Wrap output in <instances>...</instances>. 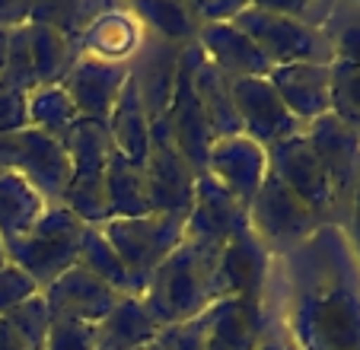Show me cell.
I'll return each instance as SVG.
<instances>
[{
  "label": "cell",
  "instance_id": "1",
  "mask_svg": "<svg viewBox=\"0 0 360 350\" xmlns=\"http://www.w3.org/2000/svg\"><path fill=\"white\" fill-rule=\"evenodd\" d=\"M274 261L284 277L287 341L297 350H360V264L347 229L326 223Z\"/></svg>",
  "mask_w": 360,
  "mask_h": 350
},
{
  "label": "cell",
  "instance_id": "2",
  "mask_svg": "<svg viewBox=\"0 0 360 350\" xmlns=\"http://www.w3.org/2000/svg\"><path fill=\"white\" fill-rule=\"evenodd\" d=\"M217 258L220 249L185 236L182 245L153 271L141 299L157 328L188 322L217 303V290H214Z\"/></svg>",
  "mask_w": 360,
  "mask_h": 350
},
{
  "label": "cell",
  "instance_id": "3",
  "mask_svg": "<svg viewBox=\"0 0 360 350\" xmlns=\"http://www.w3.org/2000/svg\"><path fill=\"white\" fill-rule=\"evenodd\" d=\"M233 22L259 45L271 67L335 61L328 29L300 20L278 4H245Z\"/></svg>",
  "mask_w": 360,
  "mask_h": 350
},
{
  "label": "cell",
  "instance_id": "4",
  "mask_svg": "<svg viewBox=\"0 0 360 350\" xmlns=\"http://www.w3.org/2000/svg\"><path fill=\"white\" fill-rule=\"evenodd\" d=\"M64 150L70 160V185L64 195V207L80 216L86 226L109 223V191H105V169L115 153V143L105 124L77 122L64 137Z\"/></svg>",
  "mask_w": 360,
  "mask_h": 350
},
{
  "label": "cell",
  "instance_id": "5",
  "mask_svg": "<svg viewBox=\"0 0 360 350\" xmlns=\"http://www.w3.org/2000/svg\"><path fill=\"white\" fill-rule=\"evenodd\" d=\"M83 233L86 223L80 216H74L64 204H51L26 236L7 245V261L26 271L39 283V290H45L77 264Z\"/></svg>",
  "mask_w": 360,
  "mask_h": 350
},
{
  "label": "cell",
  "instance_id": "6",
  "mask_svg": "<svg viewBox=\"0 0 360 350\" xmlns=\"http://www.w3.org/2000/svg\"><path fill=\"white\" fill-rule=\"evenodd\" d=\"M102 236L118 252L124 268L131 271L137 283V297L143 293L153 271L182 245L185 239V216L176 214H143L131 220H109L102 223Z\"/></svg>",
  "mask_w": 360,
  "mask_h": 350
},
{
  "label": "cell",
  "instance_id": "7",
  "mask_svg": "<svg viewBox=\"0 0 360 350\" xmlns=\"http://www.w3.org/2000/svg\"><path fill=\"white\" fill-rule=\"evenodd\" d=\"M0 172L26 179L48 204H64L70 185V160L64 141H55L35 128L0 134Z\"/></svg>",
  "mask_w": 360,
  "mask_h": 350
},
{
  "label": "cell",
  "instance_id": "8",
  "mask_svg": "<svg viewBox=\"0 0 360 350\" xmlns=\"http://www.w3.org/2000/svg\"><path fill=\"white\" fill-rule=\"evenodd\" d=\"M319 226H326V223L306 207L281 179H274L268 172L259 195L249 204V229L255 233V239L274 258H281L287 252H293L297 245H303Z\"/></svg>",
  "mask_w": 360,
  "mask_h": 350
},
{
  "label": "cell",
  "instance_id": "9",
  "mask_svg": "<svg viewBox=\"0 0 360 350\" xmlns=\"http://www.w3.org/2000/svg\"><path fill=\"white\" fill-rule=\"evenodd\" d=\"M268 172L274 179H281L322 223H341L345 226V216H341L338 197H335V188L328 182V172L322 169L319 156L309 147L306 134H293L287 141L274 143L268 150Z\"/></svg>",
  "mask_w": 360,
  "mask_h": 350
},
{
  "label": "cell",
  "instance_id": "10",
  "mask_svg": "<svg viewBox=\"0 0 360 350\" xmlns=\"http://www.w3.org/2000/svg\"><path fill=\"white\" fill-rule=\"evenodd\" d=\"M274 274V255L255 239L252 229H243L220 249L214 290L220 299H239L255 309H268V287Z\"/></svg>",
  "mask_w": 360,
  "mask_h": 350
},
{
  "label": "cell",
  "instance_id": "11",
  "mask_svg": "<svg viewBox=\"0 0 360 350\" xmlns=\"http://www.w3.org/2000/svg\"><path fill=\"white\" fill-rule=\"evenodd\" d=\"M143 172H147V185H150V204H153L157 214L188 216L191 204H195L198 172L179 150L166 118L153 122V143H150Z\"/></svg>",
  "mask_w": 360,
  "mask_h": 350
},
{
  "label": "cell",
  "instance_id": "12",
  "mask_svg": "<svg viewBox=\"0 0 360 350\" xmlns=\"http://www.w3.org/2000/svg\"><path fill=\"white\" fill-rule=\"evenodd\" d=\"M303 134L309 141V147L316 150V156H319L322 169L328 172V182H332L335 197H338L341 216L347 220L354 195L360 188V131L328 112L322 115L319 122L306 124Z\"/></svg>",
  "mask_w": 360,
  "mask_h": 350
},
{
  "label": "cell",
  "instance_id": "13",
  "mask_svg": "<svg viewBox=\"0 0 360 350\" xmlns=\"http://www.w3.org/2000/svg\"><path fill=\"white\" fill-rule=\"evenodd\" d=\"M201 61V48L185 45L182 58H179V77H176V93H172L169 112H166V124H169L172 137H176L179 150L185 153V160L195 166L198 175L207 172V153L214 147L211 128H207V118H204V108L195 96V83H191V74H195V64Z\"/></svg>",
  "mask_w": 360,
  "mask_h": 350
},
{
  "label": "cell",
  "instance_id": "14",
  "mask_svg": "<svg viewBox=\"0 0 360 350\" xmlns=\"http://www.w3.org/2000/svg\"><path fill=\"white\" fill-rule=\"evenodd\" d=\"M233 105H236L239 128L249 141L271 150L274 143L287 141L293 134H303V124L287 112L278 89L268 77H252V80H233Z\"/></svg>",
  "mask_w": 360,
  "mask_h": 350
},
{
  "label": "cell",
  "instance_id": "15",
  "mask_svg": "<svg viewBox=\"0 0 360 350\" xmlns=\"http://www.w3.org/2000/svg\"><path fill=\"white\" fill-rule=\"evenodd\" d=\"M128 80H131L128 64L99 61V58L80 54L74 61V67L68 70V77L61 80V86L68 89L70 102L77 105L80 122L109 124L112 112H115V102L122 99Z\"/></svg>",
  "mask_w": 360,
  "mask_h": 350
},
{
  "label": "cell",
  "instance_id": "16",
  "mask_svg": "<svg viewBox=\"0 0 360 350\" xmlns=\"http://www.w3.org/2000/svg\"><path fill=\"white\" fill-rule=\"evenodd\" d=\"M243 229H249V207L239 204L207 172L198 175L195 204H191L188 216H185V236L198 239L204 245H214V249H224Z\"/></svg>",
  "mask_w": 360,
  "mask_h": 350
},
{
  "label": "cell",
  "instance_id": "17",
  "mask_svg": "<svg viewBox=\"0 0 360 350\" xmlns=\"http://www.w3.org/2000/svg\"><path fill=\"white\" fill-rule=\"evenodd\" d=\"M51 318H70V322H83V325H99L102 318L109 316L118 306L122 293H115L112 287L93 277L86 268L74 264L68 274H61L55 283H48L41 290Z\"/></svg>",
  "mask_w": 360,
  "mask_h": 350
},
{
  "label": "cell",
  "instance_id": "18",
  "mask_svg": "<svg viewBox=\"0 0 360 350\" xmlns=\"http://www.w3.org/2000/svg\"><path fill=\"white\" fill-rule=\"evenodd\" d=\"M207 175L217 179L239 204L249 207L262 182L268 179V150L249 141L245 134L220 137L207 153Z\"/></svg>",
  "mask_w": 360,
  "mask_h": 350
},
{
  "label": "cell",
  "instance_id": "19",
  "mask_svg": "<svg viewBox=\"0 0 360 350\" xmlns=\"http://www.w3.org/2000/svg\"><path fill=\"white\" fill-rule=\"evenodd\" d=\"M268 80L303 128L332 112V64H284L271 67Z\"/></svg>",
  "mask_w": 360,
  "mask_h": 350
},
{
  "label": "cell",
  "instance_id": "20",
  "mask_svg": "<svg viewBox=\"0 0 360 350\" xmlns=\"http://www.w3.org/2000/svg\"><path fill=\"white\" fill-rule=\"evenodd\" d=\"M179 58H182V48L166 45V41L157 39H143V45L128 61L131 80H134L137 93L143 99V108H147L153 122L166 118V112H169L179 77Z\"/></svg>",
  "mask_w": 360,
  "mask_h": 350
},
{
  "label": "cell",
  "instance_id": "21",
  "mask_svg": "<svg viewBox=\"0 0 360 350\" xmlns=\"http://www.w3.org/2000/svg\"><path fill=\"white\" fill-rule=\"evenodd\" d=\"M198 48L204 61L214 64L230 80H252V77H268L271 64L259 51V45L236 26V22H217V26H201Z\"/></svg>",
  "mask_w": 360,
  "mask_h": 350
},
{
  "label": "cell",
  "instance_id": "22",
  "mask_svg": "<svg viewBox=\"0 0 360 350\" xmlns=\"http://www.w3.org/2000/svg\"><path fill=\"white\" fill-rule=\"evenodd\" d=\"M268 328V309L220 299L207 309V350H259Z\"/></svg>",
  "mask_w": 360,
  "mask_h": 350
},
{
  "label": "cell",
  "instance_id": "23",
  "mask_svg": "<svg viewBox=\"0 0 360 350\" xmlns=\"http://www.w3.org/2000/svg\"><path fill=\"white\" fill-rule=\"evenodd\" d=\"M143 29L134 20L128 7H109L105 13H99L93 20V26L83 32L80 39V54L99 58V61H115L128 64L137 54V48L143 45Z\"/></svg>",
  "mask_w": 360,
  "mask_h": 350
},
{
  "label": "cell",
  "instance_id": "24",
  "mask_svg": "<svg viewBox=\"0 0 360 350\" xmlns=\"http://www.w3.org/2000/svg\"><path fill=\"white\" fill-rule=\"evenodd\" d=\"M157 331L141 297H122L109 316L93 325L96 350H143L157 341Z\"/></svg>",
  "mask_w": 360,
  "mask_h": 350
},
{
  "label": "cell",
  "instance_id": "25",
  "mask_svg": "<svg viewBox=\"0 0 360 350\" xmlns=\"http://www.w3.org/2000/svg\"><path fill=\"white\" fill-rule=\"evenodd\" d=\"M109 134L115 143V153H122L124 160L143 166L150 156V143H153V118L143 108V99L137 93L134 80H128L122 99L115 102V112L109 118Z\"/></svg>",
  "mask_w": 360,
  "mask_h": 350
},
{
  "label": "cell",
  "instance_id": "26",
  "mask_svg": "<svg viewBox=\"0 0 360 350\" xmlns=\"http://www.w3.org/2000/svg\"><path fill=\"white\" fill-rule=\"evenodd\" d=\"M48 207L51 204L26 179L13 172H0V242L4 249L26 236Z\"/></svg>",
  "mask_w": 360,
  "mask_h": 350
},
{
  "label": "cell",
  "instance_id": "27",
  "mask_svg": "<svg viewBox=\"0 0 360 350\" xmlns=\"http://www.w3.org/2000/svg\"><path fill=\"white\" fill-rule=\"evenodd\" d=\"M191 83H195V96L204 108V118H207V128H211V137L220 141V137H236L243 134L236 118V105H233V80L224 77L214 64L201 61L195 64V74H191Z\"/></svg>",
  "mask_w": 360,
  "mask_h": 350
},
{
  "label": "cell",
  "instance_id": "28",
  "mask_svg": "<svg viewBox=\"0 0 360 350\" xmlns=\"http://www.w3.org/2000/svg\"><path fill=\"white\" fill-rule=\"evenodd\" d=\"M128 10L134 13V20L141 22L147 39L166 41V45H176V48L195 45L198 32H201L195 13H191V4H176V0H137Z\"/></svg>",
  "mask_w": 360,
  "mask_h": 350
},
{
  "label": "cell",
  "instance_id": "29",
  "mask_svg": "<svg viewBox=\"0 0 360 350\" xmlns=\"http://www.w3.org/2000/svg\"><path fill=\"white\" fill-rule=\"evenodd\" d=\"M105 191H109L112 220H131V216L153 214L147 172H143V166L124 160L122 153H112V160H109V169H105Z\"/></svg>",
  "mask_w": 360,
  "mask_h": 350
},
{
  "label": "cell",
  "instance_id": "30",
  "mask_svg": "<svg viewBox=\"0 0 360 350\" xmlns=\"http://www.w3.org/2000/svg\"><path fill=\"white\" fill-rule=\"evenodd\" d=\"M29 48H32L35 80L39 86H55L68 77L74 61L80 58L77 45L61 32V29L48 26V22H29Z\"/></svg>",
  "mask_w": 360,
  "mask_h": 350
},
{
  "label": "cell",
  "instance_id": "31",
  "mask_svg": "<svg viewBox=\"0 0 360 350\" xmlns=\"http://www.w3.org/2000/svg\"><path fill=\"white\" fill-rule=\"evenodd\" d=\"M77 264L86 268L93 277H99L105 287H112L122 297H137V283L131 277V271L124 268V261L118 258V252L109 245V239L102 236L99 226H86L80 242V255H77Z\"/></svg>",
  "mask_w": 360,
  "mask_h": 350
},
{
  "label": "cell",
  "instance_id": "32",
  "mask_svg": "<svg viewBox=\"0 0 360 350\" xmlns=\"http://www.w3.org/2000/svg\"><path fill=\"white\" fill-rule=\"evenodd\" d=\"M77 122H80L77 105L70 102L68 89L61 83H55V86H35L29 93V128L55 137V141H64L74 131Z\"/></svg>",
  "mask_w": 360,
  "mask_h": 350
},
{
  "label": "cell",
  "instance_id": "33",
  "mask_svg": "<svg viewBox=\"0 0 360 350\" xmlns=\"http://www.w3.org/2000/svg\"><path fill=\"white\" fill-rule=\"evenodd\" d=\"M332 115L360 131V64L332 61Z\"/></svg>",
  "mask_w": 360,
  "mask_h": 350
},
{
  "label": "cell",
  "instance_id": "34",
  "mask_svg": "<svg viewBox=\"0 0 360 350\" xmlns=\"http://www.w3.org/2000/svg\"><path fill=\"white\" fill-rule=\"evenodd\" d=\"M4 322L20 335V341L26 344L29 350H45V341H48V331H51V312H48L45 299L32 297L29 303L16 306L10 316H4Z\"/></svg>",
  "mask_w": 360,
  "mask_h": 350
},
{
  "label": "cell",
  "instance_id": "35",
  "mask_svg": "<svg viewBox=\"0 0 360 350\" xmlns=\"http://www.w3.org/2000/svg\"><path fill=\"white\" fill-rule=\"evenodd\" d=\"M0 80L10 83V86L22 89V93H32L39 86L35 80V64H32V48H29V29H10V45H7V64H4V74Z\"/></svg>",
  "mask_w": 360,
  "mask_h": 350
},
{
  "label": "cell",
  "instance_id": "36",
  "mask_svg": "<svg viewBox=\"0 0 360 350\" xmlns=\"http://www.w3.org/2000/svg\"><path fill=\"white\" fill-rule=\"evenodd\" d=\"M153 344L160 350H207V312L188 318V322H176L160 328Z\"/></svg>",
  "mask_w": 360,
  "mask_h": 350
},
{
  "label": "cell",
  "instance_id": "37",
  "mask_svg": "<svg viewBox=\"0 0 360 350\" xmlns=\"http://www.w3.org/2000/svg\"><path fill=\"white\" fill-rule=\"evenodd\" d=\"M39 293H41L39 283H35L26 271H20L16 264H10V261L0 268V318L10 316L16 306L29 303V299L39 297Z\"/></svg>",
  "mask_w": 360,
  "mask_h": 350
},
{
  "label": "cell",
  "instance_id": "38",
  "mask_svg": "<svg viewBox=\"0 0 360 350\" xmlns=\"http://www.w3.org/2000/svg\"><path fill=\"white\" fill-rule=\"evenodd\" d=\"M45 350H96L93 325L70 322V318H51Z\"/></svg>",
  "mask_w": 360,
  "mask_h": 350
},
{
  "label": "cell",
  "instance_id": "39",
  "mask_svg": "<svg viewBox=\"0 0 360 350\" xmlns=\"http://www.w3.org/2000/svg\"><path fill=\"white\" fill-rule=\"evenodd\" d=\"M29 128V93L0 80V134Z\"/></svg>",
  "mask_w": 360,
  "mask_h": 350
},
{
  "label": "cell",
  "instance_id": "40",
  "mask_svg": "<svg viewBox=\"0 0 360 350\" xmlns=\"http://www.w3.org/2000/svg\"><path fill=\"white\" fill-rule=\"evenodd\" d=\"M328 39H332L335 61L360 64V20H351V22H345V26H338L335 32H328Z\"/></svg>",
  "mask_w": 360,
  "mask_h": 350
},
{
  "label": "cell",
  "instance_id": "41",
  "mask_svg": "<svg viewBox=\"0 0 360 350\" xmlns=\"http://www.w3.org/2000/svg\"><path fill=\"white\" fill-rule=\"evenodd\" d=\"M245 4H191V13H195L198 26H217V22H233L239 16Z\"/></svg>",
  "mask_w": 360,
  "mask_h": 350
},
{
  "label": "cell",
  "instance_id": "42",
  "mask_svg": "<svg viewBox=\"0 0 360 350\" xmlns=\"http://www.w3.org/2000/svg\"><path fill=\"white\" fill-rule=\"evenodd\" d=\"M35 4H16V0H0V29H20L32 22Z\"/></svg>",
  "mask_w": 360,
  "mask_h": 350
},
{
  "label": "cell",
  "instance_id": "43",
  "mask_svg": "<svg viewBox=\"0 0 360 350\" xmlns=\"http://www.w3.org/2000/svg\"><path fill=\"white\" fill-rule=\"evenodd\" d=\"M345 229H347V239H351V249L357 255V264H360V188L354 195V204H351V214L345 220Z\"/></svg>",
  "mask_w": 360,
  "mask_h": 350
},
{
  "label": "cell",
  "instance_id": "44",
  "mask_svg": "<svg viewBox=\"0 0 360 350\" xmlns=\"http://www.w3.org/2000/svg\"><path fill=\"white\" fill-rule=\"evenodd\" d=\"M259 350H287V337H284V331H281V325H271V328L265 331Z\"/></svg>",
  "mask_w": 360,
  "mask_h": 350
},
{
  "label": "cell",
  "instance_id": "45",
  "mask_svg": "<svg viewBox=\"0 0 360 350\" xmlns=\"http://www.w3.org/2000/svg\"><path fill=\"white\" fill-rule=\"evenodd\" d=\"M0 350H29L26 344L20 341V335H16V331L10 328L4 318H0Z\"/></svg>",
  "mask_w": 360,
  "mask_h": 350
},
{
  "label": "cell",
  "instance_id": "46",
  "mask_svg": "<svg viewBox=\"0 0 360 350\" xmlns=\"http://www.w3.org/2000/svg\"><path fill=\"white\" fill-rule=\"evenodd\" d=\"M7 45H10V32L0 29V74H4V64H7Z\"/></svg>",
  "mask_w": 360,
  "mask_h": 350
},
{
  "label": "cell",
  "instance_id": "47",
  "mask_svg": "<svg viewBox=\"0 0 360 350\" xmlns=\"http://www.w3.org/2000/svg\"><path fill=\"white\" fill-rule=\"evenodd\" d=\"M7 264V249H4V242H0V268Z\"/></svg>",
  "mask_w": 360,
  "mask_h": 350
},
{
  "label": "cell",
  "instance_id": "48",
  "mask_svg": "<svg viewBox=\"0 0 360 350\" xmlns=\"http://www.w3.org/2000/svg\"><path fill=\"white\" fill-rule=\"evenodd\" d=\"M143 350H160V347H157V344H150V347H143Z\"/></svg>",
  "mask_w": 360,
  "mask_h": 350
},
{
  "label": "cell",
  "instance_id": "49",
  "mask_svg": "<svg viewBox=\"0 0 360 350\" xmlns=\"http://www.w3.org/2000/svg\"><path fill=\"white\" fill-rule=\"evenodd\" d=\"M287 350H297V347H293V344H290V341H287Z\"/></svg>",
  "mask_w": 360,
  "mask_h": 350
}]
</instances>
